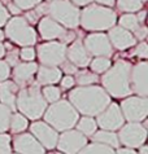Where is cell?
<instances>
[{
  "label": "cell",
  "mask_w": 148,
  "mask_h": 154,
  "mask_svg": "<svg viewBox=\"0 0 148 154\" xmlns=\"http://www.w3.org/2000/svg\"><path fill=\"white\" fill-rule=\"evenodd\" d=\"M116 154H138V153L131 148H122V149H118Z\"/></svg>",
  "instance_id": "obj_45"
},
{
  "label": "cell",
  "mask_w": 148,
  "mask_h": 154,
  "mask_svg": "<svg viewBox=\"0 0 148 154\" xmlns=\"http://www.w3.org/2000/svg\"><path fill=\"white\" fill-rule=\"evenodd\" d=\"M5 62L8 63L9 66H14L18 63V51L17 49H13L11 51V53L8 54V57L5 60Z\"/></svg>",
  "instance_id": "obj_40"
},
{
  "label": "cell",
  "mask_w": 148,
  "mask_h": 154,
  "mask_svg": "<svg viewBox=\"0 0 148 154\" xmlns=\"http://www.w3.org/2000/svg\"><path fill=\"white\" fill-rule=\"evenodd\" d=\"M147 34H148L147 27L144 26V25H142V26H139L135 31H134V38L138 39V40H144L146 36H147Z\"/></svg>",
  "instance_id": "obj_42"
},
{
  "label": "cell",
  "mask_w": 148,
  "mask_h": 154,
  "mask_svg": "<svg viewBox=\"0 0 148 154\" xmlns=\"http://www.w3.org/2000/svg\"><path fill=\"white\" fill-rule=\"evenodd\" d=\"M39 34L44 40H55V39H63L66 34V30L60 23L53 21L51 17H43L39 21Z\"/></svg>",
  "instance_id": "obj_19"
},
{
  "label": "cell",
  "mask_w": 148,
  "mask_h": 154,
  "mask_svg": "<svg viewBox=\"0 0 148 154\" xmlns=\"http://www.w3.org/2000/svg\"><path fill=\"white\" fill-rule=\"evenodd\" d=\"M69 102L78 114L96 117L111 104V96L99 85H79L69 92Z\"/></svg>",
  "instance_id": "obj_1"
},
{
  "label": "cell",
  "mask_w": 148,
  "mask_h": 154,
  "mask_svg": "<svg viewBox=\"0 0 148 154\" xmlns=\"http://www.w3.org/2000/svg\"><path fill=\"white\" fill-rule=\"evenodd\" d=\"M16 108L20 110L21 114L31 121H38L43 117L47 109V102L43 98L38 83H30L29 85L21 88L16 97Z\"/></svg>",
  "instance_id": "obj_3"
},
{
  "label": "cell",
  "mask_w": 148,
  "mask_h": 154,
  "mask_svg": "<svg viewBox=\"0 0 148 154\" xmlns=\"http://www.w3.org/2000/svg\"><path fill=\"white\" fill-rule=\"evenodd\" d=\"M96 3H99L100 5H104V7H113L116 0H96Z\"/></svg>",
  "instance_id": "obj_46"
},
{
  "label": "cell",
  "mask_w": 148,
  "mask_h": 154,
  "mask_svg": "<svg viewBox=\"0 0 148 154\" xmlns=\"http://www.w3.org/2000/svg\"><path fill=\"white\" fill-rule=\"evenodd\" d=\"M60 66H61L63 71H64V72H66L68 75H69V74H76V72L78 71V70H77L78 67H77L76 65H73L72 62H69V61H64Z\"/></svg>",
  "instance_id": "obj_39"
},
{
  "label": "cell",
  "mask_w": 148,
  "mask_h": 154,
  "mask_svg": "<svg viewBox=\"0 0 148 154\" xmlns=\"http://www.w3.org/2000/svg\"><path fill=\"white\" fill-rule=\"evenodd\" d=\"M76 80L77 84L79 85H92L95 83L99 82V76L98 74H95L92 71H88V70H81V71H77L76 72Z\"/></svg>",
  "instance_id": "obj_28"
},
{
  "label": "cell",
  "mask_w": 148,
  "mask_h": 154,
  "mask_svg": "<svg viewBox=\"0 0 148 154\" xmlns=\"http://www.w3.org/2000/svg\"><path fill=\"white\" fill-rule=\"evenodd\" d=\"M11 117H12V110L4 104H0V134L9 130Z\"/></svg>",
  "instance_id": "obj_32"
},
{
  "label": "cell",
  "mask_w": 148,
  "mask_h": 154,
  "mask_svg": "<svg viewBox=\"0 0 148 154\" xmlns=\"http://www.w3.org/2000/svg\"><path fill=\"white\" fill-rule=\"evenodd\" d=\"M120 109L124 118L129 122H142L148 114V100L140 96L127 97L121 102Z\"/></svg>",
  "instance_id": "obj_10"
},
{
  "label": "cell",
  "mask_w": 148,
  "mask_h": 154,
  "mask_svg": "<svg viewBox=\"0 0 148 154\" xmlns=\"http://www.w3.org/2000/svg\"><path fill=\"white\" fill-rule=\"evenodd\" d=\"M16 154H18V153H16Z\"/></svg>",
  "instance_id": "obj_54"
},
{
  "label": "cell",
  "mask_w": 148,
  "mask_h": 154,
  "mask_svg": "<svg viewBox=\"0 0 148 154\" xmlns=\"http://www.w3.org/2000/svg\"><path fill=\"white\" fill-rule=\"evenodd\" d=\"M30 131H31V135L40 143V145L44 149L51 150V149L56 148L59 134L55 128H52L46 122H33V125L30 126Z\"/></svg>",
  "instance_id": "obj_15"
},
{
  "label": "cell",
  "mask_w": 148,
  "mask_h": 154,
  "mask_svg": "<svg viewBox=\"0 0 148 154\" xmlns=\"http://www.w3.org/2000/svg\"><path fill=\"white\" fill-rule=\"evenodd\" d=\"M20 57L24 60V61H34V58H35V51L31 47H24L20 51Z\"/></svg>",
  "instance_id": "obj_35"
},
{
  "label": "cell",
  "mask_w": 148,
  "mask_h": 154,
  "mask_svg": "<svg viewBox=\"0 0 148 154\" xmlns=\"http://www.w3.org/2000/svg\"><path fill=\"white\" fill-rule=\"evenodd\" d=\"M92 140H94V143L107 145V146H111L113 149L120 146L118 136L113 131H107V130L95 131V134L92 135Z\"/></svg>",
  "instance_id": "obj_23"
},
{
  "label": "cell",
  "mask_w": 148,
  "mask_h": 154,
  "mask_svg": "<svg viewBox=\"0 0 148 154\" xmlns=\"http://www.w3.org/2000/svg\"><path fill=\"white\" fill-rule=\"evenodd\" d=\"M63 71L55 66H40L37 70V80L38 84L42 85H52L60 82Z\"/></svg>",
  "instance_id": "obj_22"
},
{
  "label": "cell",
  "mask_w": 148,
  "mask_h": 154,
  "mask_svg": "<svg viewBox=\"0 0 148 154\" xmlns=\"http://www.w3.org/2000/svg\"><path fill=\"white\" fill-rule=\"evenodd\" d=\"M120 26L124 27L127 31H135V30L140 26V23L138 22V18L135 14L133 13H126L120 18Z\"/></svg>",
  "instance_id": "obj_31"
},
{
  "label": "cell",
  "mask_w": 148,
  "mask_h": 154,
  "mask_svg": "<svg viewBox=\"0 0 148 154\" xmlns=\"http://www.w3.org/2000/svg\"><path fill=\"white\" fill-rule=\"evenodd\" d=\"M77 154H116V152L113 150V148L107 146V145L103 144H87L83 149H81Z\"/></svg>",
  "instance_id": "obj_27"
},
{
  "label": "cell",
  "mask_w": 148,
  "mask_h": 154,
  "mask_svg": "<svg viewBox=\"0 0 148 154\" xmlns=\"http://www.w3.org/2000/svg\"><path fill=\"white\" fill-rule=\"evenodd\" d=\"M47 2H53V0H47Z\"/></svg>",
  "instance_id": "obj_52"
},
{
  "label": "cell",
  "mask_w": 148,
  "mask_h": 154,
  "mask_svg": "<svg viewBox=\"0 0 148 154\" xmlns=\"http://www.w3.org/2000/svg\"><path fill=\"white\" fill-rule=\"evenodd\" d=\"M69 2H72L76 7H86L92 3L94 0H69Z\"/></svg>",
  "instance_id": "obj_43"
},
{
  "label": "cell",
  "mask_w": 148,
  "mask_h": 154,
  "mask_svg": "<svg viewBox=\"0 0 148 154\" xmlns=\"http://www.w3.org/2000/svg\"><path fill=\"white\" fill-rule=\"evenodd\" d=\"M117 14L109 7L91 4L79 14V23L87 31H104L116 25Z\"/></svg>",
  "instance_id": "obj_4"
},
{
  "label": "cell",
  "mask_w": 148,
  "mask_h": 154,
  "mask_svg": "<svg viewBox=\"0 0 148 154\" xmlns=\"http://www.w3.org/2000/svg\"><path fill=\"white\" fill-rule=\"evenodd\" d=\"M138 149H139V154H148V148L144 144H143L142 146H139Z\"/></svg>",
  "instance_id": "obj_48"
},
{
  "label": "cell",
  "mask_w": 148,
  "mask_h": 154,
  "mask_svg": "<svg viewBox=\"0 0 148 154\" xmlns=\"http://www.w3.org/2000/svg\"><path fill=\"white\" fill-rule=\"evenodd\" d=\"M87 145V136L77 130H66L59 136L56 146L64 154H77Z\"/></svg>",
  "instance_id": "obj_11"
},
{
  "label": "cell",
  "mask_w": 148,
  "mask_h": 154,
  "mask_svg": "<svg viewBox=\"0 0 148 154\" xmlns=\"http://www.w3.org/2000/svg\"><path fill=\"white\" fill-rule=\"evenodd\" d=\"M8 9H9V12H11V13H13V14H20L21 13V9L16 5L14 3H9V4H8Z\"/></svg>",
  "instance_id": "obj_44"
},
{
  "label": "cell",
  "mask_w": 148,
  "mask_h": 154,
  "mask_svg": "<svg viewBox=\"0 0 148 154\" xmlns=\"http://www.w3.org/2000/svg\"><path fill=\"white\" fill-rule=\"evenodd\" d=\"M18 93V85L13 80L0 82V101L11 110L16 109V97Z\"/></svg>",
  "instance_id": "obj_21"
},
{
  "label": "cell",
  "mask_w": 148,
  "mask_h": 154,
  "mask_svg": "<svg viewBox=\"0 0 148 154\" xmlns=\"http://www.w3.org/2000/svg\"><path fill=\"white\" fill-rule=\"evenodd\" d=\"M11 42L21 47H31L37 43V32L25 17H13L5 23L4 32Z\"/></svg>",
  "instance_id": "obj_7"
},
{
  "label": "cell",
  "mask_w": 148,
  "mask_h": 154,
  "mask_svg": "<svg viewBox=\"0 0 148 154\" xmlns=\"http://www.w3.org/2000/svg\"><path fill=\"white\" fill-rule=\"evenodd\" d=\"M107 36H108V39H109L113 48H116L118 51H125V49L130 48V47H133L137 43V39L134 38L133 34L121 26L111 27Z\"/></svg>",
  "instance_id": "obj_17"
},
{
  "label": "cell",
  "mask_w": 148,
  "mask_h": 154,
  "mask_svg": "<svg viewBox=\"0 0 148 154\" xmlns=\"http://www.w3.org/2000/svg\"><path fill=\"white\" fill-rule=\"evenodd\" d=\"M48 154H53V153H48Z\"/></svg>",
  "instance_id": "obj_53"
},
{
  "label": "cell",
  "mask_w": 148,
  "mask_h": 154,
  "mask_svg": "<svg viewBox=\"0 0 148 154\" xmlns=\"http://www.w3.org/2000/svg\"><path fill=\"white\" fill-rule=\"evenodd\" d=\"M27 127H29V122L25 115H22L21 113L12 114L11 122H9V130L12 131V134H21Z\"/></svg>",
  "instance_id": "obj_25"
},
{
  "label": "cell",
  "mask_w": 148,
  "mask_h": 154,
  "mask_svg": "<svg viewBox=\"0 0 148 154\" xmlns=\"http://www.w3.org/2000/svg\"><path fill=\"white\" fill-rule=\"evenodd\" d=\"M146 14H147V12H146V11H140V12H139V13H138L137 18H138V22H139V23L144 25V18H146Z\"/></svg>",
  "instance_id": "obj_47"
},
{
  "label": "cell",
  "mask_w": 148,
  "mask_h": 154,
  "mask_svg": "<svg viewBox=\"0 0 148 154\" xmlns=\"http://www.w3.org/2000/svg\"><path fill=\"white\" fill-rule=\"evenodd\" d=\"M44 122L56 131H66L77 125L79 114L66 100H59L51 104L44 112Z\"/></svg>",
  "instance_id": "obj_5"
},
{
  "label": "cell",
  "mask_w": 148,
  "mask_h": 154,
  "mask_svg": "<svg viewBox=\"0 0 148 154\" xmlns=\"http://www.w3.org/2000/svg\"><path fill=\"white\" fill-rule=\"evenodd\" d=\"M90 66L92 72H95V74H103L112 66V63L108 57H95L94 60L90 61Z\"/></svg>",
  "instance_id": "obj_29"
},
{
  "label": "cell",
  "mask_w": 148,
  "mask_h": 154,
  "mask_svg": "<svg viewBox=\"0 0 148 154\" xmlns=\"http://www.w3.org/2000/svg\"><path fill=\"white\" fill-rule=\"evenodd\" d=\"M0 154H12L11 136L7 134H0Z\"/></svg>",
  "instance_id": "obj_33"
},
{
  "label": "cell",
  "mask_w": 148,
  "mask_h": 154,
  "mask_svg": "<svg viewBox=\"0 0 148 154\" xmlns=\"http://www.w3.org/2000/svg\"><path fill=\"white\" fill-rule=\"evenodd\" d=\"M118 141L126 148H139L147 140V128L139 122H129L120 128Z\"/></svg>",
  "instance_id": "obj_9"
},
{
  "label": "cell",
  "mask_w": 148,
  "mask_h": 154,
  "mask_svg": "<svg viewBox=\"0 0 148 154\" xmlns=\"http://www.w3.org/2000/svg\"><path fill=\"white\" fill-rule=\"evenodd\" d=\"M13 148L18 154H44L46 149L31 134L21 132L13 140Z\"/></svg>",
  "instance_id": "obj_16"
},
{
  "label": "cell",
  "mask_w": 148,
  "mask_h": 154,
  "mask_svg": "<svg viewBox=\"0 0 148 154\" xmlns=\"http://www.w3.org/2000/svg\"><path fill=\"white\" fill-rule=\"evenodd\" d=\"M35 52L38 53L39 62L43 66L57 67L66 58V45L60 42H47L39 44Z\"/></svg>",
  "instance_id": "obj_8"
},
{
  "label": "cell",
  "mask_w": 148,
  "mask_h": 154,
  "mask_svg": "<svg viewBox=\"0 0 148 154\" xmlns=\"http://www.w3.org/2000/svg\"><path fill=\"white\" fill-rule=\"evenodd\" d=\"M46 13L65 29H76L79 25L81 12L69 0H53L46 4Z\"/></svg>",
  "instance_id": "obj_6"
},
{
  "label": "cell",
  "mask_w": 148,
  "mask_h": 154,
  "mask_svg": "<svg viewBox=\"0 0 148 154\" xmlns=\"http://www.w3.org/2000/svg\"><path fill=\"white\" fill-rule=\"evenodd\" d=\"M8 20H9V12L0 3V27L4 26V25L8 22Z\"/></svg>",
  "instance_id": "obj_41"
},
{
  "label": "cell",
  "mask_w": 148,
  "mask_h": 154,
  "mask_svg": "<svg viewBox=\"0 0 148 154\" xmlns=\"http://www.w3.org/2000/svg\"><path fill=\"white\" fill-rule=\"evenodd\" d=\"M147 0H117V8L125 13H134L140 11Z\"/></svg>",
  "instance_id": "obj_26"
},
{
  "label": "cell",
  "mask_w": 148,
  "mask_h": 154,
  "mask_svg": "<svg viewBox=\"0 0 148 154\" xmlns=\"http://www.w3.org/2000/svg\"><path fill=\"white\" fill-rule=\"evenodd\" d=\"M66 58L77 67H87L91 61V56L86 51L83 43L79 40L73 42L70 47L66 48Z\"/></svg>",
  "instance_id": "obj_20"
},
{
  "label": "cell",
  "mask_w": 148,
  "mask_h": 154,
  "mask_svg": "<svg viewBox=\"0 0 148 154\" xmlns=\"http://www.w3.org/2000/svg\"><path fill=\"white\" fill-rule=\"evenodd\" d=\"M4 38H5V35H4V31H3V30H0V42H3Z\"/></svg>",
  "instance_id": "obj_50"
},
{
  "label": "cell",
  "mask_w": 148,
  "mask_h": 154,
  "mask_svg": "<svg viewBox=\"0 0 148 154\" xmlns=\"http://www.w3.org/2000/svg\"><path fill=\"white\" fill-rule=\"evenodd\" d=\"M4 54H5V45H4L3 43L0 42V58H2Z\"/></svg>",
  "instance_id": "obj_49"
},
{
  "label": "cell",
  "mask_w": 148,
  "mask_h": 154,
  "mask_svg": "<svg viewBox=\"0 0 148 154\" xmlns=\"http://www.w3.org/2000/svg\"><path fill=\"white\" fill-rule=\"evenodd\" d=\"M60 82H61V88L63 89H69V88H72L73 85L76 84L74 76H72V75H65L64 78L60 79Z\"/></svg>",
  "instance_id": "obj_38"
},
{
  "label": "cell",
  "mask_w": 148,
  "mask_h": 154,
  "mask_svg": "<svg viewBox=\"0 0 148 154\" xmlns=\"http://www.w3.org/2000/svg\"><path fill=\"white\" fill-rule=\"evenodd\" d=\"M135 54L140 58H147L148 57V45L146 42L139 43L138 47L135 48Z\"/></svg>",
  "instance_id": "obj_37"
},
{
  "label": "cell",
  "mask_w": 148,
  "mask_h": 154,
  "mask_svg": "<svg viewBox=\"0 0 148 154\" xmlns=\"http://www.w3.org/2000/svg\"><path fill=\"white\" fill-rule=\"evenodd\" d=\"M57 154H64V153H61V152H59V153H57Z\"/></svg>",
  "instance_id": "obj_51"
},
{
  "label": "cell",
  "mask_w": 148,
  "mask_h": 154,
  "mask_svg": "<svg viewBox=\"0 0 148 154\" xmlns=\"http://www.w3.org/2000/svg\"><path fill=\"white\" fill-rule=\"evenodd\" d=\"M148 63L146 61L138 62L135 66H131L130 71V88L131 92H135L138 96H148Z\"/></svg>",
  "instance_id": "obj_14"
},
{
  "label": "cell",
  "mask_w": 148,
  "mask_h": 154,
  "mask_svg": "<svg viewBox=\"0 0 148 154\" xmlns=\"http://www.w3.org/2000/svg\"><path fill=\"white\" fill-rule=\"evenodd\" d=\"M38 65L35 62H18L13 67V82L18 87H26L31 83L34 75L37 74Z\"/></svg>",
  "instance_id": "obj_18"
},
{
  "label": "cell",
  "mask_w": 148,
  "mask_h": 154,
  "mask_svg": "<svg viewBox=\"0 0 148 154\" xmlns=\"http://www.w3.org/2000/svg\"><path fill=\"white\" fill-rule=\"evenodd\" d=\"M96 121L92 117H86L83 115L81 119H78L77 122V131H79L81 134H83L85 136H92L96 131Z\"/></svg>",
  "instance_id": "obj_24"
},
{
  "label": "cell",
  "mask_w": 148,
  "mask_h": 154,
  "mask_svg": "<svg viewBox=\"0 0 148 154\" xmlns=\"http://www.w3.org/2000/svg\"><path fill=\"white\" fill-rule=\"evenodd\" d=\"M9 75H11V66L5 61L0 60V82L7 80Z\"/></svg>",
  "instance_id": "obj_36"
},
{
  "label": "cell",
  "mask_w": 148,
  "mask_h": 154,
  "mask_svg": "<svg viewBox=\"0 0 148 154\" xmlns=\"http://www.w3.org/2000/svg\"><path fill=\"white\" fill-rule=\"evenodd\" d=\"M13 3L20 8L21 11H29L35 8L42 3V0H13Z\"/></svg>",
  "instance_id": "obj_34"
},
{
  "label": "cell",
  "mask_w": 148,
  "mask_h": 154,
  "mask_svg": "<svg viewBox=\"0 0 148 154\" xmlns=\"http://www.w3.org/2000/svg\"><path fill=\"white\" fill-rule=\"evenodd\" d=\"M86 51L90 56L95 57H108L113 54V47L105 34L103 32H92L85 38L82 42Z\"/></svg>",
  "instance_id": "obj_12"
},
{
  "label": "cell",
  "mask_w": 148,
  "mask_h": 154,
  "mask_svg": "<svg viewBox=\"0 0 148 154\" xmlns=\"http://www.w3.org/2000/svg\"><path fill=\"white\" fill-rule=\"evenodd\" d=\"M42 95H43V98L46 100L47 104H53V102L60 100V97H61V91H60V88H57L55 84L44 85V88L42 89Z\"/></svg>",
  "instance_id": "obj_30"
},
{
  "label": "cell",
  "mask_w": 148,
  "mask_h": 154,
  "mask_svg": "<svg viewBox=\"0 0 148 154\" xmlns=\"http://www.w3.org/2000/svg\"><path fill=\"white\" fill-rule=\"evenodd\" d=\"M96 117V125L101 127V130L117 131L125 125V118L121 113L120 106L114 102H111Z\"/></svg>",
  "instance_id": "obj_13"
},
{
  "label": "cell",
  "mask_w": 148,
  "mask_h": 154,
  "mask_svg": "<svg viewBox=\"0 0 148 154\" xmlns=\"http://www.w3.org/2000/svg\"><path fill=\"white\" fill-rule=\"evenodd\" d=\"M130 71H131V63L124 60H118L105 72H103L101 83L108 95L116 98H124L131 93Z\"/></svg>",
  "instance_id": "obj_2"
}]
</instances>
